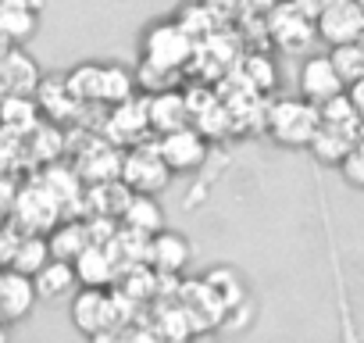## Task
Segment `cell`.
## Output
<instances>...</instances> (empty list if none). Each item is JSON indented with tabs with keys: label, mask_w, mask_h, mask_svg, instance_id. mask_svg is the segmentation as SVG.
Masks as SVG:
<instances>
[{
	"label": "cell",
	"mask_w": 364,
	"mask_h": 343,
	"mask_svg": "<svg viewBox=\"0 0 364 343\" xmlns=\"http://www.w3.org/2000/svg\"><path fill=\"white\" fill-rule=\"evenodd\" d=\"M321 125V111L314 100H307L304 93L300 97H282V100H272L268 111H264V129L268 136L279 143V147H289V150H307L311 136L318 132Z\"/></svg>",
	"instance_id": "6da1fadb"
},
{
	"label": "cell",
	"mask_w": 364,
	"mask_h": 343,
	"mask_svg": "<svg viewBox=\"0 0 364 343\" xmlns=\"http://www.w3.org/2000/svg\"><path fill=\"white\" fill-rule=\"evenodd\" d=\"M139 51H143V61H154L161 68L178 72L193 58V33L178 19L175 22H154V26H146V33L139 40Z\"/></svg>",
	"instance_id": "7a4b0ae2"
},
{
	"label": "cell",
	"mask_w": 364,
	"mask_h": 343,
	"mask_svg": "<svg viewBox=\"0 0 364 343\" xmlns=\"http://www.w3.org/2000/svg\"><path fill=\"white\" fill-rule=\"evenodd\" d=\"M118 176H122L129 194H161L171 183L175 172L168 168V161L157 150V143H150V147H132L122 157V172H118Z\"/></svg>",
	"instance_id": "3957f363"
},
{
	"label": "cell",
	"mask_w": 364,
	"mask_h": 343,
	"mask_svg": "<svg viewBox=\"0 0 364 343\" xmlns=\"http://www.w3.org/2000/svg\"><path fill=\"white\" fill-rule=\"evenodd\" d=\"M314 26L325 47L357 43L364 36V8H360V0H328L321 15L314 19Z\"/></svg>",
	"instance_id": "277c9868"
},
{
	"label": "cell",
	"mask_w": 364,
	"mask_h": 343,
	"mask_svg": "<svg viewBox=\"0 0 364 343\" xmlns=\"http://www.w3.org/2000/svg\"><path fill=\"white\" fill-rule=\"evenodd\" d=\"M268 29H272V40L286 54H307V47L318 40L314 19H307L300 8H293V0H282L279 8L268 11Z\"/></svg>",
	"instance_id": "5b68a950"
},
{
	"label": "cell",
	"mask_w": 364,
	"mask_h": 343,
	"mask_svg": "<svg viewBox=\"0 0 364 343\" xmlns=\"http://www.w3.org/2000/svg\"><path fill=\"white\" fill-rule=\"evenodd\" d=\"M157 150L164 154L168 168L178 172V176H190L197 172L208 157V143H204V132L193 129V125H182V129H171L164 136H157Z\"/></svg>",
	"instance_id": "8992f818"
},
{
	"label": "cell",
	"mask_w": 364,
	"mask_h": 343,
	"mask_svg": "<svg viewBox=\"0 0 364 343\" xmlns=\"http://www.w3.org/2000/svg\"><path fill=\"white\" fill-rule=\"evenodd\" d=\"M111 315H114V300L107 286H79L72 293V322L82 336H100L111 325Z\"/></svg>",
	"instance_id": "52a82bcc"
},
{
	"label": "cell",
	"mask_w": 364,
	"mask_h": 343,
	"mask_svg": "<svg viewBox=\"0 0 364 343\" xmlns=\"http://www.w3.org/2000/svg\"><path fill=\"white\" fill-rule=\"evenodd\" d=\"M296 86H300V93H304L307 100H314V104H325L328 97H336V93L346 90V83H343V75H339L332 54H307L304 65H300Z\"/></svg>",
	"instance_id": "ba28073f"
},
{
	"label": "cell",
	"mask_w": 364,
	"mask_h": 343,
	"mask_svg": "<svg viewBox=\"0 0 364 343\" xmlns=\"http://www.w3.org/2000/svg\"><path fill=\"white\" fill-rule=\"evenodd\" d=\"M36 300H40V293H36V279L29 272H18V268L0 272V315H4V322L29 318Z\"/></svg>",
	"instance_id": "9c48e42d"
},
{
	"label": "cell",
	"mask_w": 364,
	"mask_h": 343,
	"mask_svg": "<svg viewBox=\"0 0 364 343\" xmlns=\"http://www.w3.org/2000/svg\"><path fill=\"white\" fill-rule=\"evenodd\" d=\"M190 115L193 111L186 104V93H178V90H161V93H150V100H146V118L157 136L190 125Z\"/></svg>",
	"instance_id": "30bf717a"
},
{
	"label": "cell",
	"mask_w": 364,
	"mask_h": 343,
	"mask_svg": "<svg viewBox=\"0 0 364 343\" xmlns=\"http://www.w3.org/2000/svg\"><path fill=\"white\" fill-rule=\"evenodd\" d=\"M0 83H4L8 93L36 97V90H40V83H43V72H40V65L29 58L26 47H11V54L0 61Z\"/></svg>",
	"instance_id": "8fae6325"
},
{
	"label": "cell",
	"mask_w": 364,
	"mask_h": 343,
	"mask_svg": "<svg viewBox=\"0 0 364 343\" xmlns=\"http://www.w3.org/2000/svg\"><path fill=\"white\" fill-rule=\"evenodd\" d=\"M33 279H36L40 300H65V297H72L82 286L79 272H75V261H65V258H50Z\"/></svg>",
	"instance_id": "7c38bea8"
},
{
	"label": "cell",
	"mask_w": 364,
	"mask_h": 343,
	"mask_svg": "<svg viewBox=\"0 0 364 343\" xmlns=\"http://www.w3.org/2000/svg\"><path fill=\"white\" fill-rule=\"evenodd\" d=\"M190 258H193V247H190V240L182 236V233H175V229H161V233H154L150 236V261L161 268V272H182L190 265Z\"/></svg>",
	"instance_id": "4fadbf2b"
},
{
	"label": "cell",
	"mask_w": 364,
	"mask_h": 343,
	"mask_svg": "<svg viewBox=\"0 0 364 343\" xmlns=\"http://www.w3.org/2000/svg\"><path fill=\"white\" fill-rule=\"evenodd\" d=\"M122 218L139 236H154V233L164 229V208H161L157 194H129V201L122 208Z\"/></svg>",
	"instance_id": "5bb4252c"
},
{
	"label": "cell",
	"mask_w": 364,
	"mask_h": 343,
	"mask_svg": "<svg viewBox=\"0 0 364 343\" xmlns=\"http://www.w3.org/2000/svg\"><path fill=\"white\" fill-rule=\"evenodd\" d=\"M353 147H357L353 136H346V132H339V129H332V125H325V122L318 125V132H314L311 143H307L311 157H314L321 168H339L343 157H346Z\"/></svg>",
	"instance_id": "9a60e30c"
},
{
	"label": "cell",
	"mask_w": 364,
	"mask_h": 343,
	"mask_svg": "<svg viewBox=\"0 0 364 343\" xmlns=\"http://www.w3.org/2000/svg\"><path fill=\"white\" fill-rule=\"evenodd\" d=\"M0 33H4L15 47H26V43L40 33V8L0 4Z\"/></svg>",
	"instance_id": "2e32d148"
},
{
	"label": "cell",
	"mask_w": 364,
	"mask_h": 343,
	"mask_svg": "<svg viewBox=\"0 0 364 343\" xmlns=\"http://www.w3.org/2000/svg\"><path fill=\"white\" fill-rule=\"evenodd\" d=\"M150 129V118H146V100L139 104V100H122V104H114V115H111V132H114V139L118 143H132L139 132H146Z\"/></svg>",
	"instance_id": "e0dca14e"
},
{
	"label": "cell",
	"mask_w": 364,
	"mask_h": 343,
	"mask_svg": "<svg viewBox=\"0 0 364 343\" xmlns=\"http://www.w3.org/2000/svg\"><path fill=\"white\" fill-rule=\"evenodd\" d=\"M75 272H79V283H82V286H111V279H114V261L107 258L104 247L90 243V247L75 258Z\"/></svg>",
	"instance_id": "ac0fdd59"
},
{
	"label": "cell",
	"mask_w": 364,
	"mask_h": 343,
	"mask_svg": "<svg viewBox=\"0 0 364 343\" xmlns=\"http://www.w3.org/2000/svg\"><path fill=\"white\" fill-rule=\"evenodd\" d=\"M68 90L75 93V100H100V90H104V65L97 61H86V65H75L68 75H65Z\"/></svg>",
	"instance_id": "d6986e66"
},
{
	"label": "cell",
	"mask_w": 364,
	"mask_h": 343,
	"mask_svg": "<svg viewBox=\"0 0 364 343\" xmlns=\"http://www.w3.org/2000/svg\"><path fill=\"white\" fill-rule=\"evenodd\" d=\"M50 254L54 258H65V261H75L86 247H90V236H86V226L79 222H68V226H58L50 236Z\"/></svg>",
	"instance_id": "ffe728a7"
},
{
	"label": "cell",
	"mask_w": 364,
	"mask_h": 343,
	"mask_svg": "<svg viewBox=\"0 0 364 343\" xmlns=\"http://www.w3.org/2000/svg\"><path fill=\"white\" fill-rule=\"evenodd\" d=\"M54 254H50V240L47 236H26L22 243H18V250H15V258H11V268H18V272H29V275H36L47 261H50Z\"/></svg>",
	"instance_id": "44dd1931"
},
{
	"label": "cell",
	"mask_w": 364,
	"mask_h": 343,
	"mask_svg": "<svg viewBox=\"0 0 364 343\" xmlns=\"http://www.w3.org/2000/svg\"><path fill=\"white\" fill-rule=\"evenodd\" d=\"M136 86H139V83H136V75H132L125 65H104V90H100V100H104V104L114 107V104L129 100Z\"/></svg>",
	"instance_id": "7402d4cb"
},
{
	"label": "cell",
	"mask_w": 364,
	"mask_h": 343,
	"mask_svg": "<svg viewBox=\"0 0 364 343\" xmlns=\"http://www.w3.org/2000/svg\"><path fill=\"white\" fill-rule=\"evenodd\" d=\"M328 54H332V61H336V68H339V75H343L346 86H353V83L364 75V43H360V40H357V43L328 47Z\"/></svg>",
	"instance_id": "603a6c76"
},
{
	"label": "cell",
	"mask_w": 364,
	"mask_h": 343,
	"mask_svg": "<svg viewBox=\"0 0 364 343\" xmlns=\"http://www.w3.org/2000/svg\"><path fill=\"white\" fill-rule=\"evenodd\" d=\"M339 176H343V183H346V186H353V190H360V194H364V143H357V147L343 157Z\"/></svg>",
	"instance_id": "cb8c5ba5"
},
{
	"label": "cell",
	"mask_w": 364,
	"mask_h": 343,
	"mask_svg": "<svg viewBox=\"0 0 364 343\" xmlns=\"http://www.w3.org/2000/svg\"><path fill=\"white\" fill-rule=\"evenodd\" d=\"M325 4H328V0H293V8H300L307 19H318Z\"/></svg>",
	"instance_id": "d4e9b609"
},
{
	"label": "cell",
	"mask_w": 364,
	"mask_h": 343,
	"mask_svg": "<svg viewBox=\"0 0 364 343\" xmlns=\"http://www.w3.org/2000/svg\"><path fill=\"white\" fill-rule=\"evenodd\" d=\"M346 93L353 97V104H357V111H360V118H364V75H360L353 86H346Z\"/></svg>",
	"instance_id": "484cf974"
},
{
	"label": "cell",
	"mask_w": 364,
	"mask_h": 343,
	"mask_svg": "<svg viewBox=\"0 0 364 343\" xmlns=\"http://www.w3.org/2000/svg\"><path fill=\"white\" fill-rule=\"evenodd\" d=\"M279 4H282V0H250V8H257V11H272Z\"/></svg>",
	"instance_id": "4316f807"
},
{
	"label": "cell",
	"mask_w": 364,
	"mask_h": 343,
	"mask_svg": "<svg viewBox=\"0 0 364 343\" xmlns=\"http://www.w3.org/2000/svg\"><path fill=\"white\" fill-rule=\"evenodd\" d=\"M0 4H26V8H40L43 11V0H0Z\"/></svg>",
	"instance_id": "83f0119b"
},
{
	"label": "cell",
	"mask_w": 364,
	"mask_h": 343,
	"mask_svg": "<svg viewBox=\"0 0 364 343\" xmlns=\"http://www.w3.org/2000/svg\"><path fill=\"white\" fill-rule=\"evenodd\" d=\"M11 47H15V43H11V40H8L4 33H0V61H4V58L11 54Z\"/></svg>",
	"instance_id": "f1b7e54d"
},
{
	"label": "cell",
	"mask_w": 364,
	"mask_h": 343,
	"mask_svg": "<svg viewBox=\"0 0 364 343\" xmlns=\"http://www.w3.org/2000/svg\"><path fill=\"white\" fill-rule=\"evenodd\" d=\"M4 97H8V90H4V83H0V104H4Z\"/></svg>",
	"instance_id": "f546056e"
},
{
	"label": "cell",
	"mask_w": 364,
	"mask_h": 343,
	"mask_svg": "<svg viewBox=\"0 0 364 343\" xmlns=\"http://www.w3.org/2000/svg\"><path fill=\"white\" fill-rule=\"evenodd\" d=\"M360 8H364V0H360Z\"/></svg>",
	"instance_id": "4dcf8cb0"
},
{
	"label": "cell",
	"mask_w": 364,
	"mask_h": 343,
	"mask_svg": "<svg viewBox=\"0 0 364 343\" xmlns=\"http://www.w3.org/2000/svg\"><path fill=\"white\" fill-rule=\"evenodd\" d=\"M360 43H364V36H360Z\"/></svg>",
	"instance_id": "1f68e13d"
}]
</instances>
